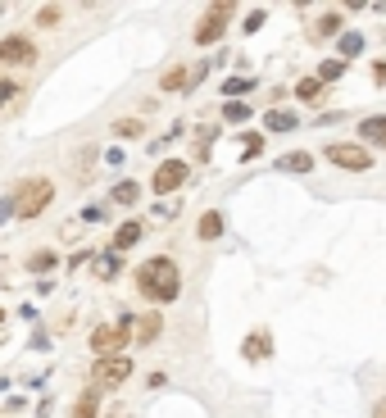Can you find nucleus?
Returning a JSON list of instances; mask_svg holds the SVG:
<instances>
[{
    "instance_id": "obj_3",
    "label": "nucleus",
    "mask_w": 386,
    "mask_h": 418,
    "mask_svg": "<svg viewBox=\"0 0 386 418\" xmlns=\"http://www.w3.org/2000/svg\"><path fill=\"white\" fill-rule=\"evenodd\" d=\"M128 377H132V359L128 355H105V359L91 364V382L96 386H119Z\"/></svg>"
},
{
    "instance_id": "obj_10",
    "label": "nucleus",
    "mask_w": 386,
    "mask_h": 418,
    "mask_svg": "<svg viewBox=\"0 0 386 418\" xmlns=\"http://www.w3.org/2000/svg\"><path fill=\"white\" fill-rule=\"evenodd\" d=\"M136 241H141V223H123V228L114 232V255H128Z\"/></svg>"
},
{
    "instance_id": "obj_14",
    "label": "nucleus",
    "mask_w": 386,
    "mask_h": 418,
    "mask_svg": "<svg viewBox=\"0 0 386 418\" xmlns=\"http://www.w3.org/2000/svg\"><path fill=\"white\" fill-rule=\"evenodd\" d=\"M159 323H164V314H145L141 323H136V341H154V337H159Z\"/></svg>"
},
{
    "instance_id": "obj_16",
    "label": "nucleus",
    "mask_w": 386,
    "mask_h": 418,
    "mask_svg": "<svg viewBox=\"0 0 386 418\" xmlns=\"http://www.w3.org/2000/svg\"><path fill=\"white\" fill-rule=\"evenodd\" d=\"M296 96L305 100V105H318V96H323V82H318V77H305V82L296 87Z\"/></svg>"
},
{
    "instance_id": "obj_17",
    "label": "nucleus",
    "mask_w": 386,
    "mask_h": 418,
    "mask_svg": "<svg viewBox=\"0 0 386 418\" xmlns=\"http://www.w3.org/2000/svg\"><path fill=\"white\" fill-rule=\"evenodd\" d=\"M219 37H223V23H219V19H205V23H200V28H196V41H200V46L219 41Z\"/></svg>"
},
{
    "instance_id": "obj_7",
    "label": "nucleus",
    "mask_w": 386,
    "mask_h": 418,
    "mask_svg": "<svg viewBox=\"0 0 386 418\" xmlns=\"http://www.w3.org/2000/svg\"><path fill=\"white\" fill-rule=\"evenodd\" d=\"M187 173H191V168L182 164V159H168L164 168H154V182H150V187L159 191V196H168V191H177L182 182H187Z\"/></svg>"
},
{
    "instance_id": "obj_32",
    "label": "nucleus",
    "mask_w": 386,
    "mask_h": 418,
    "mask_svg": "<svg viewBox=\"0 0 386 418\" xmlns=\"http://www.w3.org/2000/svg\"><path fill=\"white\" fill-rule=\"evenodd\" d=\"M10 96H19V87H14V82H0V105H5Z\"/></svg>"
},
{
    "instance_id": "obj_20",
    "label": "nucleus",
    "mask_w": 386,
    "mask_h": 418,
    "mask_svg": "<svg viewBox=\"0 0 386 418\" xmlns=\"http://www.w3.org/2000/svg\"><path fill=\"white\" fill-rule=\"evenodd\" d=\"M187 82H191L187 68H168V73H164V91H182Z\"/></svg>"
},
{
    "instance_id": "obj_9",
    "label": "nucleus",
    "mask_w": 386,
    "mask_h": 418,
    "mask_svg": "<svg viewBox=\"0 0 386 418\" xmlns=\"http://www.w3.org/2000/svg\"><path fill=\"white\" fill-rule=\"evenodd\" d=\"M359 132H364L368 146H382V150H386V114H373V119H364V123H359Z\"/></svg>"
},
{
    "instance_id": "obj_8",
    "label": "nucleus",
    "mask_w": 386,
    "mask_h": 418,
    "mask_svg": "<svg viewBox=\"0 0 386 418\" xmlns=\"http://www.w3.org/2000/svg\"><path fill=\"white\" fill-rule=\"evenodd\" d=\"M241 350H245V359H268V355H273V332H264V328L250 332Z\"/></svg>"
},
{
    "instance_id": "obj_31",
    "label": "nucleus",
    "mask_w": 386,
    "mask_h": 418,
    "mask_svg": "<svg viewBox=\"0 0 386 418\" xmlns=\"http://www.w3.org/2000/svg\"><path fill=\"white\" fill-rule=\"evenodd\" d=\"M259 28H264V10H254L250 19H245V32H259Z\"/></svg>"
},
{
    "instance_id": "obj_24",
    "label": "nucleus",
    "mask_w": 386,
    "mask_h": 418,
    "mask_svg": "<svg viewBox=\"0 0 386 418\" xmlns=\"http://www.w3.org/2000/svg\"><path fill=\"white\" fill-rule=\"evenodd\" d=\"M341 73H345V59H327V64L318 68V82H336Z\"/></svg>"
},
{
    "instance_id": "obj_29",
    "label": "nucleus",
    "mask_w": 386,
    "mask_h": 418,
    "mask_svg": "<svg viewBox=\"0 0 386 418\" xmlns=\"http://www.w3.org/2000/svg\"><path fill=\"white\" fill-rule=\"evenodd\" d=\"M37 23H41V28H55L59 23V5H45V10L37 14Z\"/></svg>"
},
{
    "instance_id": "obj_13",
    "label": "nucleus",
    "mask_w": 386,
    "mask_h": 418,
    "mask_svg": "<svg viewBox=\"0 0 386 418\" xmlns=\"http://www.w3.org/2000/svg\"><path fill=\"white\" fill-rule=\"evenodd\" d=\"M200 241H219V237H223V214H219V209H210V214H205V219H200Z\"/></svg>"
},
{
    "instance_id": "obj_34",
    "label": "nucleus",
    "mask_w": 386,
    "mask_h": 418,
    "mask_svg": "<svg viewBox=\"0 0 386 418\" xmlns=\"http://www.w3.org/2000/svg\"><path fill=\"white\" fill-rule=\"evenodd\" d=\"M373 77H377V82H386V64H377V68H373Z\"/></svg>"
},
{
    "instance_id": "obj_28",
    "label": "nucleus",
    "mask_w": 386,
    "mask_h": 418,
    "mask_svg": "<svg viewBox=\"0 0 386 418\" xmlns=\"http://www.w3.org/2000/svg\"><path fill=\"white\" fill-rule=\"evenodd\" d=\"M114 132H119V137H128V141H132V137L141 132V123H136V119H123V123H114Z\"/></svg>"
},
{
    "instance_id": "obj_27",
    "label": "nucleus",
    "mask_w": 386,
    "mask_h": 418,
    "mask_svg": "<svg viewBox=\"0 0 386 418\" xmlns=\"http://www.w3.org/2000/svg\"><path fill=\"white\" fill-rule=\"evenodd\" d=\"M250 87H254L250 77H232L227 87H223V96H241V91H250Z\"/></svg>"
},
{
    "instance_id": "obj_12",
    "label": "nucleus",
    "mask_w": 386,
    "mask_h": 418,
    "mask_svg": "<svg viewBox=\"0 0 386 418\" xmlns=\"http://www.w3.org/2000/svg\"><path fill=\"white\" fill-rule=\"evenodd\" d=\"M264 123H268V132H296V114H291V110H268L264 114Z\"/></svg>"
},
{
    "instance_id": "obj_5",
    "label": "nucleus",
    "mask_w": 386,
    "mask_h": 418,
    "mask_svg": "<svg viewBox=\"0 0 386 418\" xmlns=\"http://www.w3.org/2000/svg\"><path fill=\"white\" fill-rule=\"evenodd\" d=\"M327 159H332L336 168H350V173H364V168H373V155H368L364 146H345V141L327 146Z\"/></svg>"
},
{
    "instance_id": "obj_33",
    "label": "nucleus",
    "mask_w": 386,
    "mask_h": 418,
    "mask_svg": "<svg viewBox=\"0 0 386 418\" xmlns=\"http://www.w3.org/2000/svg\"><path fill=\"white\" fill-rule=\"evenodd\" d=\"M14 214V200H0V219H10Z\"/></svg>"
},
{
    "instance_id": "obj_4",
    "label": "nucleus",
    "mask_w": 386,
    "mask_h": 418,
    "mask_svg": "<svg viewBox=\"0 0 386 418\" xmlns=\"http://www.w3.org/2000/svg\"><path fill=\"white\" fill-rule=\"evenodd\" d=\"M128 332H132V319H119L114 328H96L91 332V350H100V359L123 350V346H128Z\"/></svg>"
},
{
    "instance_id": "obj_22",
    "label": "nucleus",
    "mask_w": 386,
    "mask_h": 418,
    "mask_svg": "<svg viewBox=\"0 0 386 418\" xmlns=\"http://www.w3.org/2000/svg\"><path fill=\"white\" fill-rule=\"evenodd\" d=\"M100 414V405H96V391H87V396L77 400V409H73V418H96Z\"/></svg>"
},
{
    "instance_id": "obj_23",
    "label": "nucleus",
    "mask_w": 386,
    "mask_h": 418,
    "mask_svg": "<svg viewBox=\"0 0 386 418\" xmlns=\"http://www.w3.org/2000/svg\"><path fill=\"white\" fill-rule=\"evenodd\" d=\"M28 268H32V273H45V268H55V250H37L32 259H28Z\"/></svg>"
},
{
    "instance_id": "obj_11",
    "label": "nucleus",
    "mask_w": 386,
    "mask_h": 418,
    "mask_svg": "<svg viewBox=\"0 0 386 418\" xmlns=\"http://www.w3.org/2000/svg\"><path fill=\"white\" fill-rule=\"evenodd\" d=\"M277 168H282V173H309V168H314V155L309 150H291V155L277 159Z\"/></svg>"
},
{
    "instance_id": "obj_6",
    "label": "nucleus",
    "mask_w": 386,
    "mask_h": 418,
    "mask_svg": "<svg viewBox=\"0 0 386 418\" xmlns=\"http://www.w3.org/2000/svg\"><path fill=\"white\" fill-rule=\"evenodd\" d=\"M37 59V46L28 41V37H5L0 41V64H10V68H28Z\"/></svg>"
},
{
    "instance_id": "obj_35",
    "label": "nucleus",
    "mask_w": 386,
    "mask_h": 418,
    "mask_svg": "<svg viewBox=\"0 0 386 418\" xmlns=\"http://www.w3.org/2000/svg\"><path fill=\"white\" fill-rule=\"evenodd\" d=\"M373 418H386V400H382V405H377V414Z\"/></svg>"
},
{
    "instance_id": "obj_19",
    "label": "nucleus",
    "mask_w": 386,
    "mask_h": 418,
    "mask_svg": "<svg viewBox=\"0 0 386 418\" xmlns=\"http://www.w3.org/2000/svg\"><path fill=\"white\" fill-rule=\"evenodd\" d=\"M223 119H227V123H245V119H250V105H241V100H227V105H223Z\"/></svg>"
},
{
    "instance_id": "obj_21",
    "label": "nucleus",
    "mask_w": 386,
    "mask_h": 418,
    "mask_svg": "<svg viewBox=\"0 0 386 418\" xmlns=\"http://www.w3.org/2000/svg\"><path fill=\"white\" fill-rule=\"evenodd\" d=\"M359 50H364V37H359V32H341V59L359 55Z\"/></svg>"
},
{
    "instance_id": "obj_30",
    "label": "nucleus",
    "mask_w": 386,
    "mask_h": 418,
    "mask_svg": "<svg viewBox=\"0 0 386 418\" xmlns=\"http://www.w3.org/2000/svg\"><path fill=\"white\" fill-rule=\"evenodd\" d=\"M259 150H264V137H245V159H254Z\"/></svg>"
},
{
    "instance_id": "obj_25",
    "label": "nucleus",
    "mask_w": 386,
    "mask_h": 418,
    "mask_svg": "<svg viewBox=\"0 0 386 418\" xmlns=\"http://www.w3.org/2000/svg\"><path fill=\"white\" fill-rule=\"evenodd\" d=\"M96 273H100V277H119V255H105V259H96Z\"/></svg>"
},
{
    "instance_id": "obj_2",
    "label": "nucleus",
    "mask_w": 386,
    "mask_h": 418,
    "mask_svg": "<svg viewBox=\"0 0 386 418\" xmlns=\"http://www.w3.org/2000/svg\"><path fill=\"white\" fill-rule=\"evenodd\" d=\"M50 200H55V182L50 177H28L19 187V196H14V209H19V219H37Z\"/></svg>"
},
{
    "instance_id": "obj_26",
    "label": "nucleus",
    "mask_w": 386,
    "mask_h": 418,
    "mask_svg": "<svg viewBox=\"0 0 386 418\" xmlns=\"http://www.w3.org/2000/svg\"><path fill=\"white\" fill-rule=\"evenodd\" d=\"M232 14H236V5H227V0H219V5H210V10H205V19H232Z\"/></svg>"
},
{
    "instance_id": "obj_1",
    "label": "nucleus",
    "mask_w": 386,
    "mask_h": 418,
    "mask_svg": "<svg viewBox=\"0 0 386 418\" xmlns=\"http://www.w3.org/2000/svg\"><path fill=\"white\" fill-rule=\"evenodd\" d=\"M136 291H141L145 300H154V305H168V300H177V291H182L177 264L168 259V255H154V259H145V264L136 268Z\"/></svg>"
},
{
    "instance_id": "obj_18",
    "label": "nucleus",
    "mask_w": 386,
    "mask_h": 418,
    "mask_svg": "<svg viewBox=\"0 0 386 418\" xmlns=\"http://www.w3.org/2000/svg\"><path fill=\"white\" fill-rule=\"evenodd\" d=\"M336 32H341V14H323L318 28H314V37H318V41H323V37H336Z\"/></svg>"
},
{
    "instance_id": "obj_15",
    "label": "nucleus",
    "mask_w": 386,
    "mask_h": 418,
    "mask_svg": "<svg viewBox=\"0 0 386 418\" xmlns=\"http://www.w3.org/2000/svg\"><path fill=\"white\" fill-rule=\"evenodd\" d=\"M136 200H141V187H136L132 177H128V182H119V187H114V205H136Z\"/></svg>"
}]
</instances>
